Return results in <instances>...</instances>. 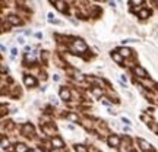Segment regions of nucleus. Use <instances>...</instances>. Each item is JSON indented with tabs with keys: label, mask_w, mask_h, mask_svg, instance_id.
<instances>
[{
	"label": "nucleus",
	"mask_w": 158,
	"mask_h": 152,
	"mask_svg": "<svg viewBox=\"0 0 158 152\" xmlns=\"http://www.w3.org/2000/svg\"><path fill=\"white\" fill-rule=\"evenodd\" d=\"M50 2L51 3H54V6H56V9L59 12H62V13L68 12V5H66L64 0H50Z\"/></svg>",
	"instance_id": "obj_5"
},
{
	"label": "nucleus",
	"mask_w": 158,
	"mask_h": 152,
	"mask_svg": "<svg viewBox=\"0 0 158 152\" xmlns=\"http://www.w3.org/2000/svg\"><path fill=\"white\" fill-rule=\"evenodd\" d=\"M51 145H53L54 149H63L64 148V142H63L60 136H53L51 138Z\"/></svg>",
	"instance_id": "obj_6"
},
{
	"label": "nucleus",
	"mask_w": 158,
	"mask_h": 152,
	"mask_svg": "<svg viewBox=\"0 0 158 152\" xmlns=\"http://www.w3.org/2000/svg\"><path fill=\"white\" fill-rule=\"evenodd\" d=\"M75 79H76L78 82H84V80H85L84 75H82V73H79V72H75Z\"/></svg>",
	"instance_id": "obj_18"
},
{
	"label": "nucleus",
	"mask_w": 158,
	"mask_h": 152,
	"mask_svg": "<svg viewBox=\"0 0 158 152\" xmlns=\"http://www.w3.org/2000/svg\"><path fill=\"white\" fill-rule=\"evenodd\" d=\"M111 59H113L114 62L117 63V64H120V66H123L124 63V57L118 53V51H111Z\"/></svg>",
	"instance_id": "obj_10"
},
{
	"label": "nucleus",
	"mask_w": 158,
	"mask_h": 152,
	"mask_svg": "<svg viewBox=\"0 0 158 152\" xmlns=\"http://www.w3.org/2000/svg\"><path fill=\"white\" fill-rule=\"evenodd\" d=\"M118 53L123 57H132V53H133V51L130 50V48H127V47H122V48H118Z\"/></svg>",
	"instance_id": "obj_14"
},
{
	"label": "nucleus",
	"mask_w": 158,
	"mask_h": 152,
	"mask_svg": "<svg viewBox=\"0 0 158 152\" xmlns=\"http://www.w3.org/2000/svg\"><path fill=\"white\" fill-rule=\"evenodd\" d=\"M73 148L76 152H88V148L85 146V145H82V143H76Z\"/></svg>",
	"instance_id": "obj_17"
},
{
	"label": "nucleus",
	"mask_w": 158,
	"mask_h": 152,
	"mask_svg": "<svg viewBox=\"0 0 158 152\" xmlns=\"http://www.w3.org/2000/svg\"><path fill=\"white\" fill-rule=\"evenodd\" d=\"M149 15H151V12L148 10V9H141V10H139V13H138V16L141 18V19H147Z\"/></svg>",
	"instance_id": "obj_16"
},
{
	"label": "nucleus",
	"mask_w": 158,
	"mask_h": 152,
	"mask_svg": "<svg viewBox=\"0 0 158 152\" xmlns=\"http://www.w3.org/2000/svg\"><path fill=\"white\" fill-rule=\"evenodd\" d=\"M23 84H25V86H28V88H34L35 85H37V79L32 75H25L23 76Z\"/></svg>",
	"instance_id": "obj_8"
},
{
	"label": "nucleus",
	"mask_w": 158,
	"mask_h": 152,
	"mask_svg": "<svg viewBox=\"0 0 158 152\" xmlns=\"http://www.w3.org/2000/svg\"><path fill=\"white\" fill-rule=\"evenodd\" d=\"M59 95H60V100H63V101H69V100L72 98V94H70L69 88H66V86H62V88H60Z\"/></svg>",
	"instance_id": "obj_9"
},
{
	"label": "nucleus",
	"mask_w": 158,
	"mask_h": 152,
	"mask_svg": "<svg viewBox=\"0 0 158 152\" xmlns=\"http://www.w3.org/2000/svg\"><path fill=\"white\" fill-rule=\"evenodd\" d=\"M64 117H66V120L72 121V123H78V121H79V116L76 113H73V111H69V113H66V114H64Z\"/></svg>",
	"instance_id": "obj_11"
},
{
	"label": "nucleus",
	"mask_w": 158,
	"mask_h": 152,
	"mask_svg": "<svg viewBox=\"0 0 158 152\" xmlns=\"http://www.w3.org/2000/svg\"><path fill=\"white\" fill-rule=\"evenodd\" d=\"M130 3L132 5H136V6H141L143 3V0H130Z\"/></svg>",
	"instance_id": "obj_21"
},
{
	"label": "nucleus",
	"mask_w": 158,
	"mask_h": 152,
	"mask_svg": "<svg viewBox=\"0 0 158 152\" xmlns=\"http://www.w3.org/2000/svg\"><path fill=\"white\" fill-rule=\"evenodd\" d=\"M16 53H18L16 48H12V57H15V56H16Z\"/></svg>",
	"instance_id": "obj_23"
},
{
	"label": "nucleus",
	"mask_w": 158,
	"mask_h": 152,
	"mask_svg": "<svg viewBox=\"0 0 158 152\" xmlns=\"http://www.w3.org/2000/svg\"><path fill=\"white\" fill-rule=\"evenodd\" d=\"M133 73L138 76V78H141V79H147V78H149V75H148V72L145 70V69L142 68V66H135L133 68Z\"/></svg>",
	"instance_id": "obj_4"
},
{
	"label": "nucleus",
	"mask_w": 158,
	"mask_h": 152,
	"mask_svg": "<svg viewBox=\"0 0 158 152\" xmlns=\"http://www.w3.org/2000/svg\"><path fill=\"white\" fill-rule=\"evenodd\" d=\"M107 143L110 148H120V145H122V138L117 135H110L107 138Z\"/></svg>",
	"instance_id": "obj_2"
},
{
	"label": "nucleus",
	"mask_w": 158,
	"mask_h": 152,
	"mask_svg": "<svg viewBox=\"0 0 158 152\" xmlns=\"http://www.w3.org/2000/svg\"><path fill=\"white\" fill-rule=\"evenodd\" d=\"M21 133H22V136H32L34 135V126L31 123H25L21 129Z\"/></svg>",
	"instance_id": "obj_7"
},
{
	"label": "nucleus",
	"mask_w": 158,
	"mask_h": 152,
	"mask_svg": "<svg viewBox=\"0 0 158 152\" xmlns=\"http://www.w3.org/2000/svg\"><path fill=\"white\" fill-rule=\"evenodd\" d=\"M149 127H151V129H152L155 133H158V124H155V123L152 121V123H149Z\"/></svg>",
	"instance_id": "obj_20"
},
{
	"label": "nucleus",
	"mask_w": 158,
	"mask_h": 152,
	"mask_svg": "<svg viewBox=\"0 0 158 152\" xmlns=\"http://www.w3.org/2000/svg\"><path fill=\"white\" fill-rule=\"evenodd\" d=\"M70 50L73 51L75 54H81V53H85L88 50V45L85 44V41H82V39H75Z\"/></svg>",
	"instance_id": "obj_1"
},
{
	"label": "nucleus",
	"mask_w": 158,
	"mask_h": 152,
	"mask_svg": "<svg viewBox=\"0 0 158 152\" xmlns=\"http://www.w3.org/2000/svg\"><path fill=\"white\" fill-rule=\"evenodd\" d=\"M91 92H92V95L95 97V98H101L102 97V88H100V86H92L91 88Z\"/></svg>",
	"instance_id": "obj_13"
},
{
	"label": "nucleus",
	"mask_w": 158,
	"mask_h": 152,
	"mask_svg": "<svg viewBox=\"0 0 158 152\" xmlns=\"http://www.w3.org/2000/svg\"><path fill=\"white\" fill-rule=\"evenodd\" d=\"M15 152H29V148L25 143H16L15 145Z\"/></svg>",
	"instance_id": "obj_15"
},
{
	"label": "nucleus",
	"mask_w": 158,
	"mask_h": 152,
	"mask_svg": "<svg viewBox=\"0 0 158 152\" xmlns=\"http://www.w3.org/2000/svg\"><path fill=\"white\" fill-rule=\"evenodd\" d=\"M122 121H123L124 124H127V126H130V124H132V123H130L129 118H126V117H122Z\"/></svg>",
	"instance_id": "obj_22"
},
{
	"label": "nucleus",
	"mask_w": 158,
	"mask_h": 152,
	"mask_svg": "<svg viewBox=\"0 0 158 152\" xmlns=\"http://www.w3.org/2000/svg\"><path fill=\"white\" fill-rule=\"evenodd\" d=\"M6 19H7V22L10 23V25H21V22H22V21H21L16 15H9Z\"/></svg>",
	"instance_id": "obj_12"
},
{
	"label": "nucleus",
	"mask_w": 158,
	"mask_h": 152,
	"mask_svg": "<svg viewBox=\"0 0 158 152\" xmlns=\"http://www.w3.org/2000/svg\"><path fill=\"white\" fill-rule=\"evenodd\" d=\"M154 2H155V0H154Z\"/></svg>",
	"instance_id": "obj_24"
},
{
	"label": "nucleus",
	"mask_w": 158,
	"mask_h": 152,
	"mask_svg": "<svg viewBox=\"0 0 158 152\" xmlns=\"http://www.w3.org/2000/svg\"><path fill=\"white\" fill-rule=\"evenodd\" d=\"M138 145L141 146V149H142L143 152H154L152 145H151V143H149L148 141L142 139V138H138Z\"/></svg>",
	"instance_id": "obj_3"
},
{
	"label": "nucleus",
	"mask_w": 158,
	"mask_h": 152,
	"mask_svg": "<svg viewBox=\"0 0 158 152\" xmlns=\"http://www.w3.org/2000/svg\"><path fill=\"white\" fill-rule=\"evenodd\" d=\"M7 146H9V141L6 139V136H2V148H3V149H6Z\"/></svg>",
	"instance_id": "obj_19"
}]
</instances>
